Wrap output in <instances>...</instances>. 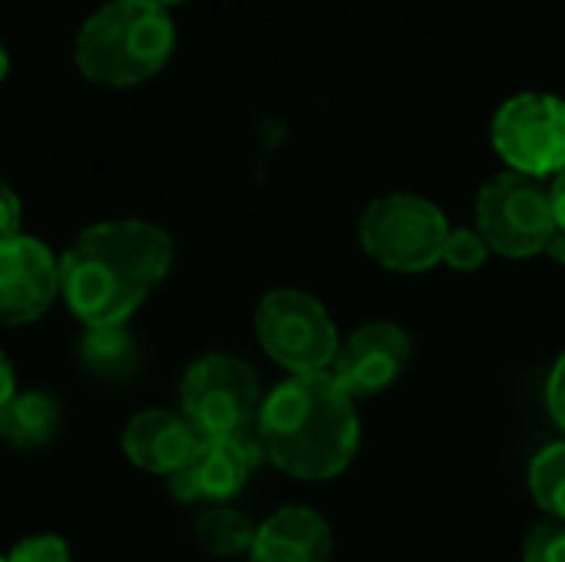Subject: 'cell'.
I'll return each mask as SVG.
<instances>
[{
  "instance_id": "obj_1",
  "label": "cell",
  "mask_w": 565,
  "mask_h": 562,
  "mask_svg": "<svg viewBox=\"0 0 565 562\" xmlns=\"http://www.w3.org/2000/svg\"><path fill=\"white\" fill-rule=\"evenodd\" d=\"M172 258L169 232L152 222H96L60 255V295L86 328L126 325L169 275Z\"/></svg>"
},
{
  "instance_id": "obj_2",
  "label": "cell",
  "mask_w": 565,
  "mask_h": 562,
  "mask_svg": "<svg viewBox=\"0 0 565 562\" xmlns=\"http://www.w3.org/2000/svg\"><path fill=\"white\" fill-rule=\"evenodd\" d=\"M255 437L281 474L321 484L351 467L361 444V421L354 397L324 371L278 384L262 401Z\"/></svg>"
},
{
  "instance_id": "obj_3",
  "label": "cell",
  "mask_w": 565,
  "mask_h": 562,
  "mask_svg": "<svg viewBox=\"0 0 565 562\" xmlns=\"http://www.w3.org/2000/svg\"><path fill=\"white\" fill-rule=\"evenodd\" d=\"M175 46V23L156 0H109L76 33V70L99 86H136L156 76Z\"/></svg>"
},
{
  "instance_id": "obj_4",
  "label": "cell",
  "mask_w": 565,
  "mask_h": 562,
  "mask_svg": "<svg viewBox=\"0 0 565 562\" xmlns=\"http://www.w3.org/2000/svg\"><path fill=\"white\" fill-rule=\"evenodd\" d=\"M364 252L394 275H424L444 262L450 222L444 209L414 192L374 199L358 225Z\"/></svg>"
},
{
  "instance_id": "obj_5",
  "label": "cell",
  "mask_w": 565,
  "mask_h": 562,
  "mask_svg": "<svg viewBox=\"0 0 565 562\" xmlns=\"http://www.w3.org/2000/svg\"><path fill=\"white\" fill-rule=\"evenodd\" d=\"M255 335L265 354L291 378L324 374L341 348L328 308L301 288H275L258 301Z\"/></svg>"
},
{
  "instance_id": "obj_6",
  "label": "cell",
  "mask_w": 565,
  "mask_h": 562,
  "mask_svg": "<svg viewBox=\"0 0 565 562\" xmlns=\"http://www.w3.org/2000/svg\"><path fill=\"white\" fill-rule=\"evenodd\" d=\"M258 374L232 354L199 358L182 381V417L199 437H238L258 427Z\"/></svg>"
},
{
  "instance_id": "obj_7",
  "label": "cell",
  "mask_w": 565,
  "mask_h": 562,
  "mask_svg": "<svg viewBox=\"0 0 565 562\" xmlns=\"http://www.w3.org/2000/svg\"><path fill=\"white\" fill-rule=\"evenodd\" d=\"M477 232L490 252L507 258H533L556 235L550 185L520 172H500L477 192Z\"/></svg>"
},
{
  "instance_id": "obj_8",
  "label": "cell",
  "mask_w": 565,
  "mask_h": 562,
  "mask_svg": "<svg viewBox=\"0 0 565 562\" xmlns=\"http://www.w3.org/2000/svg\"><path fill=\"white\" fill-rule=\"evenodd\" d=\"M490 139L510 172L553 179L565 172V99L553 93L510 96L493 123Z\"/></svg>"
},
{
  "instance_id": "obj_9",
  "label": "cell",
  "mask_w": 565,
  "mask_h": 562,
  "mask_svg": "<svg viewBox=\"0 0 565 562\" xmlns=\"http://www.w3.org/2000/svg\"><path fill=\"white\" fill-rule=\"evenodd\" d=\"M60 298V258L33 235L0 238V325H33Z\"/></svg>"
},
{
  "instance_id": "obj_10",
  "label": "cell",
  "mask_w": 565,
  "mask_h": 562,
  "mask_svg": "<svg viewBox=\"0 0 565 562\" xmlns=\"http://www.w3.org/2000/svg\"><path fill=\"white\" fill-rule=\"evenodd\" d=\"M262 444L255 434L238 437H202L192 460L169 477V490L182 503H228L238 497L262 460Z\"/></svg>"
},
{
  "instance_id": "obj_11",
  "label": "cell",
  "mask_w": 565,
  "mask_h": 562,
  "mask_svg": "<svg viewBox=\"0 0 565 562\" xmlns=\"http://www.w3.org/2000/svg\"><path fill=\"white\" fill-rule=\"evenodd\" d=\"M411 361V335L391 321H371L341 341L334 358V381L351 397H367L391 388Z\"/></svg>"
},
{
  "instance_id": "obj_12",
  "label": "cell",
  "mask_w": 565,
  "mask_h": 562,
  "mask_svg": "<svg viewBox=\"0 0 565 562\" xmlns=\"http://www.w3.org/2000/svg\"><path fill=\"white\" fill-rule=\"evenodd\" d=\"M199 441L202 437L182 414L142 411L122 431V454L146 474L172 477L192 460Z\"/></svg>"
},
{
  "instance_id": "obj_13",
  "label": "cell",
  "mask_w": 565,
  "mask_h": 562,
  "mask_svg": "<svg viewBox=\"0 0 565 562\" xmlns=\"http://www.w3.org/2000/svg\"><path fill=\"white\" fill-rule=\"evenodd\" d=\"M334 537L328 520L311 507H281L258 530L252 562H331Z\"/></svg>"
},
{
  "instance_id": "obj_14",
  "label": "cell",
  "mask_w": 565,
  "mask_h": 562,
  "mask_svg": "<svg viewBox=\"0 0 565 562\" xmlns=\"http://www.w3.org/2000/svg\"><path fill=\"white\" fill-rule=\"evenodd\" d=\"M60 427V407L50 394L40 391H23L13 397L0 421V437L20 450H36L53 441Z\"/></svg>"
},
{
  "instance_id": "obj_15",
  "label": "cell",
  "mask_w": 565,
  "mask_h": 562,
  "mask_svg": "<svg viewBox=\"0 0 565 562\" xmlns=\"http://www.w3.org/2000/svg\"><path fill=\"white\" fill-rule=\"evenodd\" d=\"M79 354H83V364L99 378H126L139 364V348L126 325L86 328Z\"/></svg>"
},
{
  "instance_id": "obj_16",
  "label": "cell",
  "mask_w": 565,
  "mask_h": 562,
  "mask_svg": "<svg viewBox=\"0 0 565 562\" xmlns=\"http://www.w3.org/2000/svg\"><path fill=\"white\" fill-rule=\"evenodd\" d=\"M255 530L258 527L242 510H232L225 503L209 507L195 520V540L212 556H242V553H252Z\"/></svg>"
},
{
  "instance_id": "obj_17",
  "label": "cell",
  "mask_w": 565,
  "mask_h": 562,
  "mask_svg": "<svg viewBox=\"0 0 565 562\" xmlns=\"http://www.w3.org/2000/svg\"><path fill=\"white\" fill-rule=\"evenodd\" d=\"M530 494L533 500L565 523V441L543 447L530 464Z\"/></svg>"
},
{
  "instance_id": "obj_18",
  "label": "cell",
  "mask_w": 565,
  "mask_h": 562,
  "mask_svg": "<svg viewBox=\"0 0 565 562\" xmlns=\"http://www.w3.org/2000/svg\"><path fill=\"white\" fill-rule=\"evenodd\" d=\"M490 258V245L477 229H450V238L444 245V262L454 272H477Z\"/></svg>"
},
{
  "instance_id": "obj_19",
  "label": "cell",
  "mask_w": 565,
  "mask_h": 562,
  "mask_svg": "<svg viewBox=\"0 0 565 562\" xmlns=\"http://www.w3.org/2000/svg\"><path fill=\"white\" fill-rule=\"evenodd\" d=\"M523 562H565V523L546 520L530 527L523 540Z\"/></svg>"
},
{
  "instance_id": "obj_20",
  "label": "cell",
  "mask_w": 565,
  "mask_h": 562,
  "mask_svg": "<svg viewBox=\"0 0 565 562\" xmlns=\"http://www.w3.org/2000/svg\"><path fill=\"white\" fill-rule=\"evenodd\" d=\"M7 562H70V547L53 533H36L17 543Z\"/></svg>"
},
{
  "instance_id": "obj_21",
  "label": "cell",
  "mask_w": 565,
  "mask_h": 562,
  "mask_svg": "<svg viewBox=\"0 0 565 562\" xmlns=\"http://www.w3.org/2000/svg\"><path fill=\"white\" fill-rule=\"evenodd\" d=\"M20 219H23L20 195L10 189V182L0 179V238L20 235Z\"/></svg>"
},
{
  "instance_id": "obj_22",
  "label": "cell",
  "mask_w": 565,
  "mask_h": 562,
  "mask_svg": "<svg viewBox=\"0 0 565 562\" xmlns=\"http://www.w3.org/2000/svg\"><path fill=\"white\" fill-rule=\"evenodd\" d=\"M546 404H550L553 421L565 431V351L559 354V361L553 364V371H550V381H546Z\"/></svg>"
},
{
  "instance_id": "obj_23",
  "label": "cell",
  "mask_w": 565,
  "mask_h": 562,
  "mask_svg": "<svg viewBox=\"0 0 565 562\" xmlns=\"http://www.w3.org/2000/svg\"><path fill=\"white\" fill-rule=\"evenodd\" d=\"M17 394H20L17 391V371H13L10 358L3 354V348H0V421H3V414H7V407L13 404Z\"/></svg>"
},
{
  "instance_id": "obj_24",
  "label": "cell",
  "mask_w": 565,
  "mask_h": 562,
  "mask_svg": "<svg viewBox=\"0 0 565 562\" xmlns=\"http://www.w3.org/2000/svg\"><path fill=\"white\" fill-rule=\"evenodd\" d=\"M550 205H553L556 229L565 232V172L553 176V182H550Z\"/></svg>"
},
{
  "instance_id": "obj_25",
  "label": "cell",
  "mask_w": 565,
  "mask_h": 562,
  "mask_svg": "<svg viewBox=\"0 0 565 562\" xmlns=\"http://www.w3.org/2000/svg\"><path fill=\"white\" fill-rule=\"evenodd\" d=\"M543 255H550L556 265H565V232L556 229V235L550 238V245H546V252H543Z\"/></svg>"
},
{
  "instance_id": "obj_26",
  "label": "cell",
  "mask_w": 565,
  "mask_h": 562,
  "mask_svg": "<svg viewBox=\"0 0 565 562\" xmlns=\"http://www.w3.org/2000/svg\"><path fill=\"white\" fill-rule=\"evenodd\" d=\"M7 70H10V53H7V46H3V40H0V83H3Z\"/></svg>"
},
{
  "instance_id": "obj_27",
  "label": "cell",
  "mask_w": 565,
  "mask_h": 562,
  "mask_svg": "<svg viewBox=\"0 0 565 562\" xmlns=\"http://www.w3.org/2000/svg\"><path fill=\"white\" fill-rule=\"evenodd\" d=\"M156 3H162V7L169 10V7H175V3H185V0H156Z\"/></svg>"
},
{
  "instance_id": "obj_28",
  "label": "cell",
  "mask_w": 565,
  "mask_h": 562,
  "mask_svg": "<svg viewBox=\"0 0 565 562\" xmlns=\"http://www.w3.org/2000/svg\"><path fill=\"white\" fill-rule=\"evenodd\" d=\"M0 562H7V556H0Z\"/></svg>"
}]
</instances>
